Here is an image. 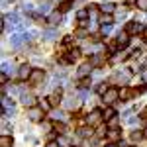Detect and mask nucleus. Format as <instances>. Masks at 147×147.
I'll list each match as a JSON object with an SVG mask.
<instances>
[{"mask_svg":"<svg viewBox=\"0 0 147 147\" xmlns=\"http://www.w3.org/2000/svg\"><path fill=\"white\" fill-rule=\"evenodd\" d=\"M92 69H94V65H92V63H84V65H80L77 77H79V79H86V77L92 73Z\"/></svg>","mask_w":147,"mask_h":147,"instance_id":"0eeeda50","label":"nucleus"},{"mask_svg":"<svg viewBox=\"0 0 147 147\" xmlns=\"http://www.w3.org/2000/svg\"><path fill=\"white\" fill-rule=\"evenodd\" d=\"M139 32H143V26L137 22H127V26H125V34L127 35H137Z\"/></svg>","mask_w":147,"mask_h":147,"instance_id":"20e7f679","label":"nucleus"},{"mask_svg":"<svg viewBox=\"0 0 147 147\" xmlns=\"http://www.w3.org/2000/svg\"><path fill=\"white\" fill-rule=\"evenodd\" d=\"M100 24H102V26H112V24H114L112 14H102V16H100Z\"/></svg>","mask_w":147,"mask_h":147,"instance_id":"412c9836","label":"nucleus"},{"mask_svg":"<svg viewBox=\"0 0 147 147\" xmlns=\"http://www.w3.org/2000/svg\"><path fill=\"white\" fill-rule=\"evenodd\" d=\"M69 10H71V2H63V4H61V8H59L61 14H63V12H69Z\"/></svg>","mask_w":147,"mask_h":147,"instance_id":"c85d7f7f","label":"nucleus"},{"mask_svg":"<svg viewBox=\"0 0 147 147\" xmlns=\"http://www.w3.org/2000/svg\"><path fill=\"white\" fill-rule=\"evenodd\" d=\"M131 96H134V90H131V88H127V86H124V88L120 90V98H122V102L129 100Z\"/></svg>","mask_w":147,"mask_h":147,"instance_id":"2eb2a0df","label":"nucleus"},{"mask_svg":"<svg viewBox=\"0 0 147 147\" xmlns=\"http://www.w3.org/2000/svg\"><path fill=\"white\" fill-rule=\"evenodd\" d=\"M61 20H63V16H61V12H59V10L51 12V14L47 16V24H51V26H59Z\"/></svg>","mask_w":147,"mask_h":147,"instance_id":"1a4fd4ad","label":"nucleus"},{"mask_svg":"<svg viewBox=\"0 0 147 147\" xmlns=\"http://www.w3.org/2000/svg\"><path fill=\"white\" fill-rule=\"evenodd\" d=\"M118 147H127V143H124V141H120V143H118Z\"/></svg>","mask_w":147,"mask_h":147,"instance_id":"c03bdc74","label":"nucleus"},{"mask_svg":"<svg viewBox=\"0 0 147 147\" xmlns=\"http://www.w3.org/2000/svg\"><path fill=\"white\" fill-rule=\"evenodd\" d=\"M39 108H41L43 112H51V108H53V104L49 102V98H41V100H39Z\"/></svg>","mask_w":147,"mask_h":147,"instance_id":"f3484780","label":"nucleus"},{"mask_svg":"<svg viewBox=\"0 0 147 147\" xmlns=\"http://www.w3.org/2000/svg\"><path fill=\"white\" fill-rule=\"evenodd\" d=\"M90 63H92V65H100V63H102V57H100V55H94Z\"/></svg>","mask_w":147,"mask_h":147,"instance_id":"2f4dec72","label":"nucleus"},{"mask_svg":"<svg viewBox=\"0 0 147 147\" xmlns=\"http://www.w3.org/2000/svg\"><path fill=\"white\" fill-rule=\"evenodd\" d=\"M120 137H122V134H120V129H118V127L108 129V139H110V141H118Z\"/></svg>","mask_w":147,"mask_h":147,"instance_id":"6ab92c4d","label":"nucleus"},{"mask_svg":"<svg viewBox=\"0 0 147 147\" xmlns=\"http://www.w3.org/2000/svg\"><path fill=\"white\" fill-rule=\"evenodd\" d=\"M57 145H59V147H69V145H71V139H69L67 136L61 134V136L57 137Z\"/></svg>","mask_w":147,"mask_h":147,"instance_id":"4be33fe9","label":"nucleus"},{"mask_svg":"<svg viewBox=\"0 0 147 147\" xmlns=\"http://www.w3.org/2000/svg\"><path fill=\"white\" fill-rule=\"evenodd\" d=\"M6 80H8V75H6V73H2V75H0V82H2V84H4V82H6Z\"/></svg>","mask_w":147,"mask_h":147,"instance_id":"e433bc0d","label":"nucleus"},{"mask_svg":"<svg viewBox=\"0 0 147 147\" xmlns=\"http://www.w3.org/2000/svg\"><path fill=\"white\" fill-rule=\"evenodd\" d=\"M127 43H129V35L125 34V32H124V34H120V35H118V39H116V45L120 47V49L127 47Z\"/></svg>","mask_w":147,"mask_h":147,"instance_id":"9d476101","label":"nucleus"},{"mask_svg":"<svg viewBox=\"0 0 147 147\" xmlns=\"http://www.w3.org/2000/svg\"><path fill=\"white\" fill-rule=\"evenodd\" d=\"M137 8L143 10V12H147V0H137Z\"/></svg>","mask_w":147,"mask_h":147,"instance_id":"cd10ccee","label":"nucleus"},{"mask_svg":"<svg viewBox=\"0 0 147 147\" xmlns=\"http://www.w3.org/2000/svg\"><path fill=\"white\" fill-rule=\"evenodd\" d=\"M65 108H67V110H77V108H79V100H77V98H67V100H65Z\"/></svg>","mask_w":147,"mask_h":147,"instance_id":"a211bd4d","label":"nucleus"},{"mask_svg":"<svg viewBox=\"0 0 147 147\" xmlns=\"http://www.w3.org/2000/svg\"><path fill=\"white\" fill-rule=\"evenodd\" d=\"M63 43H65V45H71V43H73V35H65V37H63Z\"/></svg>","mask_w":147,"mask_h":147,"instance_id":"473e14b6","label":"nucleus"},{"mask_svg":"<svg viewBox=\"0 0 147 147\" xmlns=\"http://www.w3.org/2000/svg\"><path fill=\"white\" fill-rule=\"evenodd\" d=\"M77 16H79V20L82 22V20H86V16H88V10H80Z\"/></svg>","mask_w":147,"mask_h":147,"instance_id":"7c9ffc66","label":"nucleus"},{"mask_svg":"<svg viewBox=\"0 0 147 147\" xmlns=\"http://www.w3.org/2000/svg\"><path fill=\"white\" fill-rule=\"evenodd\" d=\"M143 137H145V139H147V127H145V129H143Z\"/></svg>","mask_w":147,"mask_h":147,"instance_id":"a18cd8bd","label":"nucleus"},{"mask_svg":"<svg viewBox=\"0 0 147 147\" xmlns=\"http://www.w3.org/2000/svg\"><path fill=\"white\" fill-rule=\"evenodd\" d=\"M125 4L127 6H134V4H137V0H125Z\"/></svg>","mask_w":147,"mask_h":147,"instance_id":"ea45409f","label":"nucleus"},{"mask_svg":"<svg viewBox=\"0 0 147 147\" xmlns=\"http://www.w3.org/2000/svg\"><path fill=\"white\" fill-rule=\"evenodd\" d=\"M110 32H112V26H102V34L104 35H108Z\"/></svg>","mask_w":147,"mask_h":147,"instance_id":"72a5a7b5","label":"nucleus"},{"mask_svg":"<svg viewBox=\"0 0 147 147\" xmlns=\"http://www.w3.org/2000/svg\"><path fill=\"white\" fill-rule=\"evenodd\" d=\"M20 102H22L24 106H28V108H34L35 98L32 96V94H22V96H20Z\"/></svg>","mask_w":147,"mask_h":147,"instance_id":"9b49d317","label":"nucleus"},{"mask_svg":"<svg viewBox=\"0 0 147 147\" xmlns=\"http://www.w3.org/2000/svg\"><path fill=\"white\" fill-rule=\"evenodd\" d=\"M2 136H10V125L6 124V122L2 124Z\"/></svg>","mask_w":147,"mask_h":147,"instance_id":"c756f323","label":"nucleus"},{"mask_svg":"<svg viewBox=\"0 0 147 147\" xmlns=\"http://www.w3.org/2000/svg\"><path fill=\"white\" fill-rule=\"evenodd\" d=\"M14 145V139L10 136H0V147H12Z\"/></svg>","mask_w":147,"mask_h":147,"instance_id":"aec40b11","label":"nucleus"},{"mask_svg":"<svg viewBox=\"0 0 147 147\" xmlns=\"http://www.w3.org/2000/svg\"><path fill=\"white\" fill-rule=\"evenodd\" d=\"M51 120H55V122H65V120H67V114L61 112V110H51Z\"/></svg>","mask_w":147,"mask_h":147,"instance_id":"f8f14e48","label":"nucleus"},{"mask_svg":"<svg viewBox=\"0 0 147 147\" xmlns=\"http://www.w3.org/2000/svg\"><path fill=\"white\" fill-rule=\"evenodd\" d=\"M145 35H147V28H145Z\"/></svg>","mask_w":147,"mask_h":147,"instance_id":"de8ad7c7","label":"nucleus"},{"mask_svg":"<svg viewBox=\"0 0 147 147\" xmlns=\"http://www.w3.org/2000/svg\"><path fill=\"white\" fill-rule=\"evenodd\" d=\"M124 59H127V53H125V51H118L116 55L110 57V63H120V61H124Z\"/></svg>","mask_w":147,"mask_h":147,"instance_id":"dca6fc26","label":"nucleus"},{"mask_svg":"<svg viewBox=\"0 0 147 147\" xmlns=\"http://www.w3.org/2000/svg\"><path fill=\"white\" fill-rule=\"evenodd\" d=\"M55 37H57L55 30H47V32H43V39H47V41H51V39H55Z\"/></svg>","mask_w":147,"mask_h":147,"instance_id":"393cba45","label":"nucleus"},{"mask_svg":"<svg viewBox=\"0 0 147 147\" xmlns=\"http://www.w3.org/2000/svg\"><path fill=\"white\" fill-rule=\"evenodd\" d=\"M141 77H143V82H147V69L143 71V75H141Z\"/></svg>","mask_w":147,"mask_h":147,"instance_id":"79ce46f5","label":"nucleus"},{"mask_svg":"<svg viewBox=\"0 0 147 147\" xmlns=\"http://www.w3.org/2000/svg\"><path fill=\"white\" fill-rule=\"evenodd\" d=\"M28 118H30L32 122H41V120H43V110L34 106V108H30V110H28Z\"/></svg>","mask_w":147,"mask_h":147,"instance_id":"423d86ee","label":"nucleus"},{"mask_svg":"<svg viewBox=\"0 0 147 147\" xmlns=\"http://www.w3.org/2000/svg\"><path fill=\"white\" fill-rule=\"evenodd\" d=\"M114 10H116V4H114V2H104V4H100L102 14H112Z\"/></svg>","mask_w":147,"mask_h":147,"instance_id":"ddd939ff","label":"nucleus"},{"mask_svg":"<svg viewBox=\"0 0 147 147\" xmlns=\"http://www.w3.org/2000/svg\"><path fill=\"white\" fill-rule=\"evenodd\" d=\"M45 77V73H43V69H34V73H32V77H30V82L32 84H39L41 80Z\"/></svg>","mask_w":147,"mask_h":147,"instance_id":"6e6552de","label":"nucleus"},{"mask_svg":"<svg viewBox=\"0 0 147 147\" xmlns=\"http://www.w3.org/2000/svg\"><path fill=\"white\" fill-rule=\"evenodd\" d=\"M39 12H41V14H47V12H49V4H43V6L39 8Z\"/></svg>","mask_w":147,"mask_h":147,"instance_id":"f704fd0d","label":"nucleus"},{"mask_svg":"<svg viewBox=\"0 0 147 147\" xmlns=\"http://www.w3.org/2000/svg\"><path fill=\"white\" fill-rule=\"evenodd\" d=\"M77 35H80V37H84V35H86V32H84V30H79V32H77Z\"/></svg>","mask_w":147,"mask_h":147,"instance_id":"a19ab883","label":"nucleus"},{"mask_svg":"<svg viewBox=\"0 0 147 147\" xmlns=\"http://www.w3.org/2000/svg\"><path fill=\"white\" fill-rule=\"evenodd\" d=\"M79 55H80L79 49H73V51H71V53L65 57V61H67V63H73V61H77V59H79Z\"/></svg>","mask_w":147,"mask_h":147,"instance_id":"5701e85b","label":"nucleus"},{"mask_svg":"<svg viewBox=\"0 0 147 147\" xmlns=\"http://www.w3.org/2000/svg\"><path fill=\"white\" fill-rule=\"evenodd\" d=\"M108 88H110V86H108V82H98V88H96V92L104 96V94L108 92Z\"/></svg>","mask_w":147,"mask_h":147,"instance_id":"b1692460","label":"nucleus"},{"mask_svg":"<svg viewBox=\"0 0 147 147\" xmlns=\"http://www.w3.org/2000/svg\"><path fill=\"white\" fill-rule=\"evenodd\" d=\"M102 118H104L106 122H110L112 118H116V110H114L112 106H108V108H104V112H102Z\"/></svg>","mask_w":147,"mask_h":147,"instance_id":"4468645a","label":"nucleus"},{"mask_svg":"<svg viewBox=\"0 0 147 147\" xmlns=\"http://www.w3.org/2000/svg\"><path fill=\"white\" fill-rule=\"evenodd\" d=\"M131 73H134V71H125V69L116 71L114 77H112V80H114V82H120V84H127L129 79H131Z\"/></svg>","mask_w":147,"mask_h":147,"instance_id":"f257e3e1","label":"nucleus"},{"mask_svg":"<svg viewBox=\"0 0 147 147\" xmlns=\"http://www.w3.org/2000/svg\"><path fill=\"white\" fill-rule=\"evenodd\" d=\"M116 100H120V90H118V88H108V92L102 96V102H104V104H108V106L114 104Z\"/></svg>","mask_w":147,"mask_h":147,"instance_id":"f03ea898","label":"nucleus"},{"mask_svg":"<svg viewBox=\"0 0 147 147\" xmlns=\"http://www.w3.org/2000/svg\"><path fill=\"white\" fill-rule=\"evenodd\" d=\"M108 124H110V127H116V125H118V118H112V120H110V122H108Z\"/></svg>","mask_w":147,"mask_h":147,"instance_id":"c9c22d12","label":"nucleus"},{"mask_svg":"<svg viewBox=\"0 0 147 147\" xmlns=\"http://www.w3.org/2000/svg\"><path fill=\"white\" fill-rule=\"evenodd\" d=\"M127 122H129V124L134 125V124H137V122H139V118H129V120H127Z\"/></svg>","mask_w":147,"mask_h":147,"instance_id":"4c0bfd02","label":"nucleus"},{"mask_svg":"<svg viewBox=\"0 0 147 147\" xmlns=\"http://www.w3.org/2000/svg\"><path fill=\"white\" fill-rule=\"evenodd\" d=\"M79 136H80V137L92 136V127H90V125H88V127H80V129H79Z\"/></svg>","mask_w":147,"mask_h":147,"instance_id":"a878e982","label":"nucleus"},{"mask_svg":"<svg viewBox=\"0 0 147 147\" xmlns=\"http://www.w3.org/2000/svg\"><path fill=\"white\" fill-rule=\"evenodd\" d=\"M59 131H61V134L65 131V125H63V124H61V125H57V134H59Z\"/></svg>","mask_w":147,"mask_h":147,"instance_id":"58836bf2","label":"nucleus"},{"mask_svg":"<svg viewBox=\"0 0 147 147\" xmlns=\"http://www.w3.org/2000/svg\"><path fill=\"white\" fill-rule=\"evenodd\" d=\"M45 147H59V145H57V141H55V143H47Z\"/></svg>","mask_w":147,"mask_h":147,"instance_id":"37998d69","label":"nucleus"},{"mask_svg":"<svg viewBox=\"0 0 147 147\" xmlns=\"http://www.w3.org/2000/svg\"><path fill=\"white\" fill-rule=\"evenodd\" d=\"M141 139H145V137H143V131H134V134H131V141H134V143L141 141Z\"/></svg>","mask_w":147,"mask_h":147,"instance_id":"bb28decb","label":"nucleus"},{"mask_svg":"<svg viewBox=\"0 0 147 147\" xmlns=\"http://www.w3.org/2000/svg\"><path fill=\"white\" fill-rule=\"evenodd\" d=\"M32 73H34V69L26 63V65H22V67L18 69V79H20V80H30Z\"/></svg>","mask_w":147,"mask_h":147,"instance_id":"39448f33","label":"nucleus"},{"mask_svg":"<svg viewBox=\"0 0 147 147\" xmlns=\"http://www.w3.org/2000/svg\"><path fill=\"white\" fill-rule=\"evenodd\" d=\"M102 120H104V118H102V112H98V110H94V112H90L88 116H86V124L90 125V127L98 125Z\"/></svg>","mask_w":147,"mask_h":147,"instance_id":"7ed1b4c3","label":"nucleus"},{"mask_svg":"<svg viewBox=\"0 0 147 147\" xmlns=\"http://www.w3.org/2000/svg\"><path fill=\"white\" fill-rule=\"evenodd\" d=\"M106 147H118V145H116V143H108Z\"/></svg>","mask_w":147,"mask_h":147,"instance_id":"49530a36","label":"nucleus"}]
</instances>
